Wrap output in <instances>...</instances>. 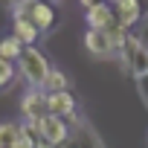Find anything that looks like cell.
Returning a JSON list of instances; mask_svg holds the SVG:
<instances>
[{"label":"cell","mask_w":148,"mask_h":148,"mask_svg":"<svg viewBox=\"0 0 148 148\" xmlns=\"http://www.w3.org/2000/svg\"><path fill=\"white\" fill-rule=\"evenodd\" d=\"M15 128H18V125H12V122H0V148H12Z\"/></svg>","instance_id":"cell-15"},{"label":"cell","mask_w":148,"mask_h":148,"mask_svg":"<svg viewBox=\"0 0 148 148\" xmlns=\"http://www.w3.org/2000/svg\"><path fill=\"white\" fill-rule=\"evenodd\" d=\"M79 3H82V6H84V12H87L90 6H96V3H99V0H79Z\"/></svg>","instance_id":"cell-17"},{"label":"cell","mask_w":148,"mask_h":148,"mask_svg":"<svg viewBox=\"0 0 148 148\" xmlns=\"http://www.w3.org/2000/svg\"><path fill=\"white\" fill-rule=\"evenodd\" d=\"M21 52H23V44L18 41V38H0V58L3 61H9V64H15L18 58H21Z\"/></svg>","instance_id":"cell-13"},{"label":"cell","mask_w":148,"mask_h":148,"mask_svg":"<svg viewBox=\"0 0 148 148\" xmlns=\"http://www.w3.org/2000/svg\"><path fill=\"white\" fill-rule=\"evenodd\" d=\"M84 47H87V52L96 55V58H110V55H116V49H113V44H110V38H108L105 29H87V32H84Z\"/></svg>","instance_id":"cell-7"},{"label":"cell","mask_w":148,"mask_h":148,"mask_svg":"<svg viewBox=\"0 0 148 148\" xmlns=\"http://www.w3.org/2000/svg\"><path fill=\"white\" fill-rule=\"evenodd\" d=\"M15 64H18L21 76L26 79V84H29L32 90H44L52 64L47 61V55H44L38 47H23V52H21V58H18Z\"/></svg>","instance_id":"cell-1"},{"label":"cell","mask_w":148,"mask_h":148,"mask_svg":"<svg viewBox=\"0 0 148 148\" xmlns=\"http://www.w3.org/2000/svg\"><path fill=\"white\" fill-rule=\"evenodd\" d=\"M3 3H6L9 9H15V12H21V9L26 6V0H3Z\"/></svg>","instance_id":"cell-16"},{"label":"cell","mask_w":148,"mask_h":148,"mask_svg":"<svg viewBox=\"0 0 148 148\" xmlns=\"http://www.w3.org/2000/svg\"><path fill=\"white\" fill-rule=\"evenodd\" d=\"M116 55H119L122 67L131 73V76H136V79L148 76V41L136 38V32L128 35V41L116 49Z\"/></svg>","instance_id":"cell-2"},{"label":"cell","mask_w":148,"mask_h":148,"mask_svg":"<svg viewBox=\"0 0 148 148\" xmlns=\"http://www.w3.org/2000/svg\"><path fill=\"white\" fill-rule=\"evenodd\" d=\"M110 9H113V15H116V21L122 23V26H128L131 32H134V26L142 21V0H110Z\"/></svg>","instance_id":"cell-6"},{"label":"cell","mask_w":148,"mask_h":148,"mask_svg":"<svg viewBox=\"0 0 148 148\" xmlns=\"http://www.w3.org/2000/svg\"><path fill=\"white\" fill-rule=\"evenodd\" d=\"M21 12L35 23L38 32H47V29H52V26L58 23V12H55V6L44 3V0H26V6H23Z\"/></svg>","instance_id":"cell-4"},{"label":"cell","mask_w":148,"mask_h":148,"mask_svg":"<svg viewBox=\"0 0 148 148\" xmlns=\"http://www.w3.org/2000/svg\"><path fill=\"white\" fill-rule=\"evenodd\" d=\"M70 90V79H67V73L52 67L49 70V76H47V84H44V93H64Z\"/></svg>","instance_id":"cell-12"},{"label":"cell","mask_w":148,"mask_h":148,"mask_svg":"<svg viewBox=\"0 0 148 148\" xmlns=\"http://www.w3.org/2000/svg\"><path fill=\"white\" fill-rule=\"evenodd\" d=\"M44 3H49V6H52V3H58V0H44Z\"/></svg>","instance_id":"cell-18"},{"label":"cell","mask_w":148,"mask_h":148,"mask_svg":"<svg viewBox=\"0 0 148 148\" xmlns=\"http://www.w3.org/2000/svg\"><path fill=\"white\" fill-rule=\"evenodd\" d=\"M12 148H38V131L32 125H18L15 128V139H12Z\"/></svg>","instance_id":"cell-11"},{"label":"cell","mask_w":148,"mask_h":148,"mask_svg":"<svg viewBox=\"0 0 148 148\" xmlns=\"http://www.w3.org/2000/svg\"><path fill=\"white\" fill-rule=\"evenodd\" d=\"M47 113L49 116H58V119H67V125H79V116H76V96L70 90L64 93H47Z\"/></svg>","instance_id":"cell-3"},{"label":"cell","mask_w":148,"mask_h":148,"mask_svg":"<svg viewBox=\"0 0 148 148\" xmlns=\"http://www.w3.org/2000/svg\"><path fill=\"white\" fill-rule=\"evenodd\" d=\"M61 148H102V142H99V136H96V131L90 125L79 122V125L70 128L67 145H61Z\"/></svg>","instance_id":"cell-8"},{"label":"cell","mask_w":148,"mask_h":148,"mask_svg":"<svg viewBox=\"0 0 148 148\" xmlns=\"http://www.w3.org/2000/svg\"><path fill=\"white\" fill-rule=\"evenodd\" d=\"M21 116L26 119V125H38L44 116H47V93L44 90H26V96L21 99Z\"/></svg>","instance_id":"cell-5"},{"label":"cell","mask_w":148,"mask_h":148,"mask_svg":"<svg viewBox=\"0 0 148 148\" xmlns=\"http://www.w3.org/2000/svg\"><path fill=\"white\" fill-rule=\"evenodd\" d=\"M15 76H18V67L0 58V90H6V87L15 82Z\"/></svg>","instance_id":"cell-14"},{"label":"cell","mask_w":148,"mask_h":148,"mask_svg":"<svg viewBox=\"0 0 148 148\" xmlns=\"http://www.w3.org/2000/svg\"><path fill=\"white\" fill-rule=\"evenodd\" d=\"M84 21H87V29H108L116 21V15H113L110 3H96L84 12Z\"/></svg>","instance_id":"cell-10"},{"label":"cell","mask_w":148,"mask_h":148,"mask_svg":"<svg viewBox=\"0 0 148 148\" xmlns=\"http://www.w3.org/2000/svg\"><path fill=\"white\" fill-rule=\"evenodd\" d=\"M12 38H18L23 47H35L38 38H41V32L35 29V23L23 12H15V18H12Z\"/></svg>","instance_id":"cell-9"}]
</instances>
